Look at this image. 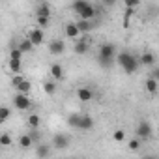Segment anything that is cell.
I'll return each mask as SVG.
<instances>
[{
	"mask_svg": "<svg viewBox=\"0 0 159 159\" xmlns=\"http://www.w3.org/2000/svg\"><path fill=\"white\" fill-rule=\"evenodd\" d=\"M32 144H34V142H32V139L28 137V133H25V135H21V137H19V146H21V148H25V150H26V148H30Z\"/></svg>",
	"mask_w": 159,
	"mask_h": 159,
	"instance_id": "25",
	"label": "cell"
},
{
	"mask_svg": "<svg viewBox=\"0 0 159 159\" xmlns=\"http://www.w3.org/2000/svg\"><path fill=\"white\" fill-rule=\"evenodd\" d=\"M112 137H114V140H116V142H122V140H124V139H125V133H124V131H122V129H116V131H114V135H112Z\"/></svg>",
	"mask_w": 159,
	"mask_h": 159,
	"instance_id": "33",
	"label": "cell"
},
{
	"mask_svg": "<svg viewBox=\"0 0 159 159\" xmlns=\"http://www.w3.org/2000/svg\"><path fill=\"white\" fill-rule=\"evenodd\" d=\"M92 127H94V120H92V116H88V114H81V116H79V124H77V129L90 131Z\"/></svg>",
	"mask_w": 159,
	"mask_h": 159,
	"instance_id": "7",
	"label": "cell"
},
{
	"mask_svg": "<svg viewBox=\"0 0 159 159\" xmlns=\"http://www.w3.org/2000/svg\"><path fill=\"white\" fill-rule=\"evenodd\" d=\"M66 36H67V38H77V36H79V30H77L75 23H67V25H66Z\"/></svg>",
	"mask_w": 159,
	"mask_h": 159,
	"instance_id": "24",
	"label": "cell"
},
{
	"mask_svg": "<svg viewBox=\"0 0 159 159\" xmlns=\"http://www.w3.org/2000/svg\"><path fill=\"white\" fill-rule=\"evenodd\" d=\"M13 105H15V109H19V111H28V109L32 107V101H30V98L25 96V94H15V96H13Z\"/></svg>",
	"mask_w": 159,
	"mask_h": 159,
	"instance_id": "4",
	"label": "cell"
},
{
	"mask_svg": "<svg viewBox=\"0 0 159 159\" xmlns=\"http://www.w3.org/2000/svg\"><path fill=\"white\" fill-rule=\"evenodd\" d=\"M88 49H90V45H88L86 39H79V41L75 43V47H73V51H75L77 54H84V52H88Z\"/></svg>",
	"mask_w": 159,
	"mask_h": 159,
	"instance_id": "15",
	"label": "cell"
},
{
	"mask_svg": "<svg viewBox=\"0 0 159 159\" xmlns=\"http://www.w3.org/2000/svg\"><path fill=\"white\" fill-rule=\"evenodd\" d=\"M142 159H157V157H155V155H144Z\"/></svg>",
	"mask_w": 159,
	"mask_h": 159,
	"instance_id": "36",
	"label": "cell"
},
{
	"mask_svg": "<svg viewBox=\"0 0 159 159\" xmlns=\"http://www.w3.org/2000/svg\"><path fill=\"white\" fill-rule=\"evenodd\" d=\"M86 6H88V2H86V0H77V2H73V4H71V10H73V11L79 15V13H81V11L86 8Z\"/></svg>",
	"mask_w": 159,
	"mask_h": 159,
	"instance_id": "23",
	"label": "cell"
},
{
	"mask_svg": "<svg viewBox=\"0 0 159 159\" xmlns=\"http://www.w3.org/2000/svg\"><path fill=\"white\" fill-rule=\"evenodd\" d=\"M157 77H159V71H157V67L150 73V79H155V81H157Z\"/></svg>",
	"mask_w": 159,
	"mask_h": 159,
	"instance_id": "35",
	"label": "cell"
},
{
	"mask_svg": "<svg viewBox=\"0 0 159 159\" xmlns=\"http://www.w3.org/2000/svg\"><path fill=\"white\" fill-rule=\"evenodd\" d=\"M43 90H45L47 96H54V92H56V83H54V81H47V83L43 84Z\"/></svg>",
	"mask_w": 159,
	"mask_h": 159,
	"instance_id": "26",
	"label": "cell"
},
{
	"mask_svg": "<svg viewBox=\"0 0 159 159\" xmlns=\"http://www.w3.org/2000/svg\"><path fill=\"white\" fill-rule=\"evenodd\" d=\"M69 159H79V157H69Z\"/></svg>",
	"mask_w": 159,
	"mask_h": 159,
	"instance_id": "37",
	"label": "cell"
},
{
	"mask_svg": "<svg viewBox=\"0 0 159 159\" xmlns=\"http://www.w3.org/2000/svg\"><path fill=\"white\" fill-rule=\"evenodd\" d=\"M146 90H148V94H157V90H159V83L155 81V79H146Z\"/></svg>",
	"mask_w": 159,
	"mask_h": 159,
	"instance_id": "18",
	"label": "cell"
},
{
	"mask_svg": "<svg viewBox=\"0 0 159 159\" xmlns=\"http://www.w3.org/2000/svg\"><path fill=\"white\" fill-rule=\"evenodd\" d=\"M96 15H98V10H96V6H94V4H90V2H88V6H86L81 13H79L81 21H92Z\"/></svg>",
	"mask_w": 159,
	"mask_h": 159,
	"instance_id": "8",
	"label": "cell"
},
{
	"mask_svg": "<svg viewBox=\"0 0 159 159\" xmlns=\"http://www.w3.org/2000/svg\"><path fill=\"white\" fill-rule=\"evenodd\" d=\"M15 90H17V94H25V96H28V94H30V90H32V83L25 79V81H23Z\"/></svg>",
	"mask_w": 159,
	"mask_h": 159,
	"instance_id": "17",
	"label": "cell"
},
{
	"mask_svg": "<svg viewBox=\"0 0 159 159\" xmlns=\"http://www.w3.org/2000/svg\"><path fill=\"white\" fill-rule=\"evenodd\" d=\"M23 81H25V75H13V77H11V86L17 88Z\"/></svg>",
	"mask_w": 159,
	"mask_h": 159,
	"instance_id": "30",
	"label": "cell"
},
{
	"mask_svg": "<svg viewBox=\"0 0 159 159\" xmlns=\"http://www.w3.org/2000/svg\"><path fill=\"white\" fill-rule=\"evenodd\" d=\"M51 75H52L54 81L64 79V69H62V66H60V64H52V66H51Z\"/></svg>",
	"mask_w": 159,
	"mask_h": 159,
	"instance_id": "16",
	"label": "cell"
},
{
	"mask_svg": "<svg viewBox=\"0 0 159 159\" xmlns=\"http://www.w3.org/2000/svg\"><path fill=\"white\" fill-rule=\"evenodd\" d=\"M75 26H77L79 34H86V32L92 30V21H81V19H79V21L75 23Z\"/></svg>",
	"mask_w": 159,
	"mask_h": 159,
	"instance_id": "14",
	"label": "cell"
},
{
	"mask_svg": "<svg viewBox=\"0 0 159 159\" xmlns=\"http://www.w3.org/2000/svg\"><path fill=\"white\" fill-rule=\"evenodd\" d=\"M124 4H125V8H129V10H133V8H137V6H139L140 2H139V0H125V2H124Z\"/></svg>",
	"mask_w": 159,
	"mask_h": 159,
	"instance_id": "34",
	"label": "cell"
},
{
	"mask_svg": "<svg viewBox=\"0 0 159 159\" xmlns=\"http://www.w3.org/2000/svg\"><path fill=\"white\" fill-rule=\"evenodd\" d=\"M139 148H140V140H139V139H131V140H129V150H131V152H137Z\"/></svg>",
	"mask_w": 159,
	"mask_h": 159,
	"instance_id": "32",
	"label": "cell"
},
{
	"mask_svg": "<svg viewBox=\"0 0 159 159\" xmlns=\"http://www.w3.org/2000/svg\"><path fill=\"white\" fill-rule=\"evenodd\" d=\"M28 39H30V43L36 47V45H41V43L45 41V34H43L41 28H32L30 34H28Z\"/></svg>",
	"mask_w": 159,
	"mask_h": 159,
	"instance_id": "6",
	"label": "cell"
},
{
	"mask_svg": "<svg viewBox=\"0 0 159 159\" xmlns=\"http://www.w3.org/2000/svg\"><path fill=\"white\" fill-rule=\"evenodd\" d=\"M28 137L32 139V142H38V144H39V140H41V133H39V129H32V131L28 133Z\"/></svg>",
	"mask_w": 159,
	"mask_h": 159,
	"instance_id": "29",
	"label": "cell"
},
{
	"mask_svg": "<svg viewBox=\"0 0 159 159\" xmlns=\"http://www.w3.org/2000/svg\"><path fill=\"white\" fill-rule=\"evenodd\" d=\"M152 135H153L152 124H150L148 120H140V122H139V125H137V139L142 142V140L152 139Z\"/></svg>",
	"mask_w": 159,
	"mask_h": 159,
	"instance_id": "3",
	"label": "cell"
},
{
	"mask_svg": "<svg viewBox=\"0 0 159 159\" xmlns=\"http://www.w3.org/2000/svg\"><path fill=\"white\" fill-rule=\"evenodd\" d=\"M114 54H116V45H112V43H103V45L99 47V56H98V60H99V64H101L103 67H111V66L114 64Z\"/></svg>",
	"mask_w": 159,
	"mask_h": 159,
	"instance_id": "2",
	"label": "cell"
},
{
	"mask_svg": "<svg viewBox=\"0 0 159 159\" xmlns=\"http://www.w3.org/2000/svg\"><path fill=\"white\" fill-rule=\"evenodd\" d=\"M11 116V109L6 107V105H0V124H4L6 120H10Z\"/></svg>",
	"mask_w": 159,
	"mask_h": 159,
	"instance_id": "22",
	"label": "cell"
},
{
	"mask_svg": "<svg viewBox=\"0 0 159 159\" xmlns=\"http://www.w3.org/2000/svg\"><path fill=\"white\" fill-rule=\"evenodd\" d=\"M77 98H79V101H90L92 98H94V90L90 88V86H83V88H79L77 90Z\"/></svg>",
	"mask_w": 159,
	"mask_h": 159,
	"instance_id": "10",
	"label": "cell"
},
{
	"mask_svg": "<svg viewBox=\"0 0 159 159\" xmlns=\"http://www.w3.org/2000/svg\"><path fill=\"white\" fill-rule=\"evenodd\" d=\"M64 51H66V43H64L62 39H52V41L49 43V52H51V54L58 56V54H62Z\"/></svg>",
	"mask_w": 159,
	"mask_h": 159,
	"instance_id": "9",
	"label": "cell"
},
{
	"mask_svg": "<svg viewBox=\"0 0 159 159\" xmlns=\"http://www.w3.org/2000/svg\"><path fill=\"white\" fill-rule=\"evenodd\" d=\"M155 66V54L153 52H142L140 54V58H139V66Z\"/></svg>",
	"mask_w": 159,
	"mask_h": 159,
	"instance_id": "11",
	"label": "cell"
},
{
	"mask_svg": "<svg viewBox=\"0 0 159 159\" xmlns=\"http://www.w3.org/2000/svg\"><path fill=\"white\" fill-rule=\"evenodd\" d=\"M36 15H38V17L51 19V4H47V2L39 4V6H38V10H36Z\"/></svg>",
	"mask_w": 159,
	"mask_h": 159,
	"instance_id": "13",
	"label": "cell"
},
{
	"mask_svg": "<svg viewBox=\"0 0 159 159\" xmlns=\"http://www.w3.org/2000/svg\"><path fill=\"white\" fill-rule=\"evenodd\" d=\"M21 58H23V52H21L17 47H11V51H10V60H19V62H21Z\"/></svg>",
	"mask_w": 159,
	"mask_h": 159,
	"instance_id": "28",
	"label": "cell"
},
{
	"mask_svg": "<svg viewBox=\"0 0 159 159\" xmlns=\"http://www.w3.org/2000/svg\"><path fill=\"white\" fill-rule=\"evenodd\" d=\"M116 62H118V66L127 73V75H133L137 69H139V58L137 56H133L131 52H120L118 56H116Z\"/></svg>",
	"mask_w": 159,
	"mask_h": 159,
	"instance_id": "1",
	"label": "cell"
},
{
	"mask_svg": "<svg viewBox=\"0 0 159 159\" xmlns=\"http://www.w3.org/2000/svg\"><path fill=\"white\" fill-rule=\"evenodd\" d=\"M26 122H28V125H30L32 129H39V125H41V116H39V114H30Z\"/></svg>",
	"mask_w": 159,
	"mask_h": 159,
	"instance_id": "19",
	"label": "cell"
},
{
	"mask_svg": "<svg viewBox=\"0 0 159 159\" xmlns=\"http://www.w3.org/2000/svg\"><path fill=\"white\" fill-rule=\"evenodd\" d=\"M79 116H81V114H69V116H67V124H69L71 127H77V124H79Z\"/></svg>",
	"mask_w": 159,
	"mask_h": 159,
	"instance_id": "31",
	"label": "cell"
},
{
	"mask_svg": "<svg viewBox=\"0 0 159 159\" xmlns=\"http://www.w3.org/2000/svg\"><path fill=\"white\" fill-rule=\"evenodd\" d=\"M13 144V139L10 133H0V148H8Z\"/></svg>",
	"mask_w": 159,
	"mask_h": 159,
	"instance_id": "20",
	"label": "cell"
},
{
	"mask_svg": "<svg viewBox=\"0 0 159 159\" xmlns=\"http://www.w3.org/2000/svg\"><path fill=\"white\" fill-rule=\"evenodd\" d=\"M69 142H71V139H69L67 135H64V133H56L54 139H52L54 150H66V148L69 146Z\"/></svg>",
	"mask_w": 159,
	"mask_h": 159,
	"instance_id": "5",
	"label": "cell"
},
{
	"mask_svg": "<svg viewBox=\"0 0 159 159\" xmlns=\"http://www.w3.org/2000/svg\"><path fill=\"white\" fill-rule=\"evenodd\" d=\"M21 69H23V64L19 60H10V71H13L15 75H19Z\"/></svg>",
	"mask_w": 159,
	"mask_h": 159,
	"instance_id": "27",
	"label": "cell"
},
{
	"mask_svg": "<svg viewBox=\"0 0 159 159\" xmlns=\"http://www.w3.org/2000/svg\"><path fill=\"white\" fill-rule=\"evenodd\" d=\"M17 49H19V51H21V52L25 54V52H30V51L34 49V45L30 43V39H28V38H25V39H23V41H21L19 45H17Z\"/></svg>",
	"mask_w": 159,
	"mask_h": 159,
	"instance_id": "21",
	"label": "cell"
},
{
	"mask_svg": "<svg viewBox=\"0 0 159 159\" xmlns=\"http://www.w3.org/2000/svg\"><path fill=\"white\" fill-rule=\"evenodd\" d=\"M49 153H51V146L39 142L38 148H36V157H38V159H45V157H49Z\"/></svg>",
	"mask_w": 159,
	"mask_h": 159,
	"instance_id": "12",
	"label": "cell"
}]
</instances>
